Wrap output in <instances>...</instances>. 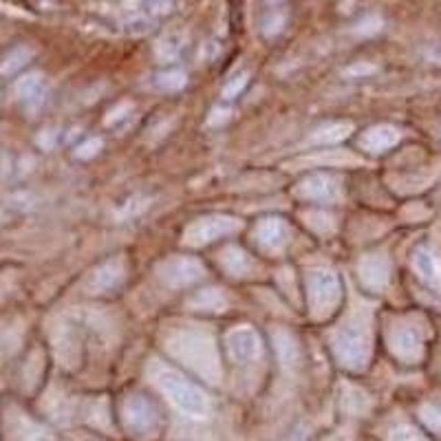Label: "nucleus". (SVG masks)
<instances>
[{"label": "nucleus", "mask_w": 441, "mask_h": 441, "mask_svg": "<svg viewBox=\"0 0 441 441\" xmlns=\"http://www.w3.org/2000/svg\"><path fill=\"white\" fill-rule=\"evenodd\" d=\"M157 382L164 389V393L170 398L181 411L192 417H203L208 413V400L203 391L195 384H190L186 378H181L175 371H161L157 375Z\"/></svg>", "instance_id": "nucleus-1"}, {"label": "nucleus", "mask_w": 441, "mask_h": 441, "mask_svg": "<svg viewBox=\"0 0 441 441\" xmlns=\"http://www.w3.org/2000/svg\"><path fill=\"white\" fill-rule=\"evenodd\" d=\"M170 349L181 357L186 360V364H192L201 371L208 366L217 369V351L208 335L199 331H181L170 340Z\"/></svg>", "instance_id": "nucleus-2"}, {"label": "nucleus", "mask_w": 441, "mask_h": 441, "mask_svg": "<svg viewBox=\"0 0 441 441\" xmlns=\"http://www.w3.org/2000/svg\"><path fill=\"white\" fill-rule=\"evenodd\" d=\"M333 351L342 364L360 369L369 357V337L366 331L357 324H344L333 333Z\"/></svg>", "instance_id": "nucleus-3"}, {"label": "nucleus", "mask_w": 441, "mask_h": 441, "mask_svg": "<svg viewBox=\"0 0 441 441\" xmlns=\"http://www.w3.org/2000/svg\"><path fill=\"white\" fill-rule=\"evenodd\" d=\"M241 228V223L234 217H221V214H214V217H203L195 221L186 230V243L190 245H208L212 241L221 239V236H228Z\"/></svg>", "instance_id": "nucleus-4"}, {"label": "nucleus", "mask_w": 441, "mask_h": 441, "mask_svg": "<svg viewBox=\"0 0 441 441\" xmlns=\"http://www.w3.org/2000/svg\"><path fill=\"white\" fill-rule=\"evenodd\" d=\"M340 278L331 269H313L309 271V298L315 309L331 311L340 300Z\"/></svg>", "instance_id": "nucleus-5"}, {"label": "nucleus", "mask_w": 441, "mask_h": 441, "mask_svg": "<svg viewBox=\"0 0 441 441\" xmlns=\"http://www.w3.org/2000/svg\"><path fill=\"white\" fill-rule=\"evenodd\" d=\"M203 274H206L203 265L197 258H188V256L170 258V261H166L159 267V278L168 287H188L192 282L201 280Z\"/></svg>", "instance_id": "nucleus-6"}, {"label": "nucleus", "mask_w": 441, "mask_h": 441, "mask_svg": "<svg viewBox=\"0 0 441 441\" xmlns=\"http://www.w3.org/2000/svg\"><path fill=\"white\" fill-rule=\"evenodd\" d=\"M360 278L362 285L369 289H384L391 278V263L382 254H369L360 261Z\"/></svg>", "instance_id": "nucleus-7"}, {"label": "nucleus", "mask_w": 441, "mask_h": 441, "mask_svg": "<svg viewBox=\"0 0 441 441\" xmlns=\"http://www.w3.org/2000/svg\"><path fill=\"white\" fill-rule=\"evenodd\" d=\"M228 349L234 360L250 362L261 353V340H258L256 331L250 329V326H239L228 335Z\"/></svg>", "instance_id": "nucleus-8"}, {"label": "nucleus", "mask_w": 441, "mask_h": 441, "mask_svg": "<svg viewBox=\"0 0 441 441\" xmlns=\"http://www.w3.org/2000/svg\"><path fill=\"white\" fill-rule=\"evenodd\" d=\"M298 195L311 201H333L337 197V186L335 179L329 175H311L304 181H300Z\"/></svg>", "instance_id": "nucleus-9"}, {"label": "nucleus", "mask_w": 441, "mask_h": 441, "mask_svg": "<svg viewBox=\"0 0 441 441\" xmlns=\"http://www.w3.org/2000/svg\"><path fill=\"white\" fill-rule=\"evenodd\" d=\"M391 349L393 353L404 362H415L422 355V342L417 333L409 326H400L391 333Z\"/></svg>", "instance_id": "nucleus-10"}, {"label": "nucleus", "mask_w": 441, "mask_h": 441, "mask_svg": "<svg viewBox=\"0 0 441 441\" xmlns=\"http://www.w3.org/2000/svg\"><path fill=\"white\" fill-rule=\"evenodd\" d=\"M124 280V261L121 258H110L104 265H99L95 269V274L90 276V289L95 293L99 291H110L112 287H117Z\"/></svg>", "instance_id": "nucleus-11"}, {"label": "nucleus", "mask_w": 441, "mask_h": 441, "mask_svg": "<svg viewBox=\"0 0 441 441\" xmlns=\"http://www.w3.org/2000/svg\"><path fill=\"white\" fill-rule=\"evenodd\" d=\"M400 141V130L389 126V124H382V126H373L364 135H362V148H366L371 153H384L393 148L395 144Z\"/></svg>", "instance_id": "nucleus-12"}, {"label": "nucleus", "mask_w": 441, "mask_h": 441, "mask_svg": "<svg viewBox=\"0 0 441 441\" xmlns=\"http://www.w3.org/2000/svg\"><path fill=\"white\" fill-rule=\"evenodd\" d=\"M256 236L258 241H261L265 247H271V250H280L282 245L287 243V236H289V230L282 219H263L261 223H258L256 228Z\"/></svg>", "instance_id": "nucleus-13"}, {"label": "nucleus", "mask_w": 441, "mask_h": 441, "mask_svg": "<svg viewBox=\"0 0 441 441\" xmlns=\"http://www.w3.org/2000/svg\"><path fill=\"white\" fill-rule=\"evenodd\" d=\"M413 267L420 274V278H424L426 282H437L441 276V265L439 258L428 250V247H420L413 256Z\"/></svg>", "instance_id": "nucleus-14"}, {"label": "nucleus", "mask_w": 441, "mask_h": 441, "mask_svg": "<svg viewBox=\"0 0 441 441\" xmlns=\"http://www.w3.org/2000/svg\"><path fill=\"white\" fill-rule=\"evenodd\" d=\"M126 420L133 428H137V431H144V428H148L155 420V411L153 406L146 402L144 398H130L126 402Z\"/></svg>", "instance_id": "nucleus-15"}, {"label": "nucleus", "mask_w": 441, "mask_h": 441, "mask_svg": "<svg viewBox=\"0 0 441 441\" xmlns=\"http://www.w3.org/2000/svg\"><path fill=\"white\" fill-rule=\"evenodd\" d=\"M16 95L20 99H25L29 106L36 108L42 101V95H44L42 75L40 73H29L25 77H20V80L16 82Z\"/></svg>", "instance_id": "nucleus-16"}, {"label": "nucleus", "mask_w": 441, "mask_h": 441, "mask_svg": "<svg viewBox=\"0 0 441 441\" xmlns=\"http://www.w3.org/2000/svg\"><path fill=\"white\" fill-rule=\"evenodd\" d=\"M221 263L234 276H243L245 271L250 269V258H247V254L241 250V247H228V250L223 252Z\"/></svg>", "instance_id": "nucleus-17"}, {"label": "nucleus", "mask_w": 441, "mask_h": 441, "mask_svg": "<svg viewBox=\"0 0 441 441\" xmlns=\"http://www.w3.org/2000/svg\"><path fill=\"white\" fill-rule=\"evenodd\" d=\"M192 307H197V309H208V311H219L225 307V298H223V293L219 289H201L195 298L190 300Z\"/></svg>", "instance_id": "nucleus-18"}, {"label": "nucleus", "mask_w": 441, "mask_h": 441, "mask_svg": "<svg viewBox=\"0 0 441 441\" xmlns=\"http://www.w3.org/2000/svg\"><path fill=\"white\" fill-rule=\"evenodd\" d=\"M31 55L33 51L29 47H16V49H11L7 55H5V60L3 64H0V73L3 75H11V73H16L18 69H22L29 60H31Z\"/></svg>", "instance_id": "nucleus-19"}, {"label": "nucleus", "mask_w": 441, "mask_h": 441, "mask_svg": "<svg viewBox=\"0 0 441 441\" xmlns=\"http://www.w3.org/2000/svg\"><path fill=\"white\" fill-rule=\"evenodd\" d=\"M353 130L351 124H331V126H326L322 130H318L313 135V144H337V141H342L349 137V133Z\"/></svg>", "instance_id": "nucleus-20"}, {"label": "nucleus", "mask_w": 441, "mask_h": 441, "mask_svg": "<svg viewBox=\"0 0 441 441\" xmlns=\"http://www.w3.org/2000/svg\"><path fill=\"white\" fill-rule=\"evenodd\" d=\"M285 22H287V14H285V11L271 9V11H267V14L263 16V20H261V31L265 33L267 38H274V36H278V33L282 31Z\"/></svg>", "instance_id": "nucleus-21"}, {"label": "nucleus", "mask_w": 441, "mask_h": 441, "mask_svg": "<svg viewBox=\"0 0 441 441\" xmlns=\"http://www.w3.org/2000/svg\"><path fill=\"white\" fill-rule=\"evenodd\" d=\"M153 84L161 90H179L186 86V75L184 71H164L153 77Z\"/></svg>", "instance_id": "nucleus-22"}, {"label": "nucleus", "mask_w": 441, "mask_h": 441, "mask_svg": "<svg viewBox=\"0 0 441 441\" xmlns=\"http://www.w3.org/2000/svg\"><path fill=\"white\" fill-rule=\"evenodd\" d=\"M276 340V346H278V353H280V360L285 362V364H293L296 362V340L285 333V331H278L274 335Z\"/></svg>", "instance_id": "nucleus-23"}, {"label": "nucleus", "mask_w": 441, "mask_h": 441, "mask_svg": "<svg viewBox=\"0 0 441 441\" xmlns=\"http://www.w3.org/2000/svg\"><path fill=\"white\" fill-rule=\"evenodd\" d=\"M179 51H181V38H177V36H166L157 42V55H159L161 60L177 58Z\"/></svg>", "instance_id": "nucleus-24"}, {"label": "nucleus", "mask_w": 441, "mask_h": 441, "mask_svg": "<svg viewBox=\"0 0 441 441\" xmlns=\"http://www.w3.org/2000/svg\"><path fill=\"white\" fill-rule=\"evenodd\" d=\"M175 9V0H141V11L146 16H166Z\"/></svg>", "instance_id": "nucleus-25"}, {"label": "nucleus", "mask_w": 441, "mask_h": 441, "mask_svg": "<svg viewBox=\"0 0 441 441\" xmlns=\"http://www.w3.org/2000/svg\"><path fill=\"white\" fill-rule=\"evenodd\" d=\"M420 415H422V422L431 428V431L441 433V409H437L433 404H424Z\"/></svg>", "instance_id": "nucleus-26"}, {"label": "nucleus", "mask_w": 441, "mask_h": 441, "mask_svg": "<svg viewBox=\"0 0 441 441\" xmlns=\"http://www.w3.org/2000/svg\"><path fill=\"white\" fill-rule=\"evenodd\" d=\"M247 80H250V75H247V73H241V75L232 77V80L225 84V88H223V97L225 99H234L247 86Z\"/></svg>", "instance_id": "nucleus-27"}, {"label": "nucleus", "mask_w": 441, "mask_h": 441, "mask_svg": "<svg viewBox=\"0 0 441 441\" xmlns=\"http://www.w3.org/2000/svg\"><path fill=\"white\" fill-rule=\"evenodd\" d=\"M380 29H382V20L378 16H371L366 20L357 22L355 33H357V36H373V33H378Z\"/></svg>", "instance_id": "nucleus-28"}, {"label": "nucleus", "mask_w": 441, "mask_h": 441, "mask_svg": "<svg viewBox=\"0 0 441 441\" xmlns=\"http://www.w3.org/2000/svg\"><path fill=\"white\" fill-rule=\"evenodd\" d=\"M99 148H101V139H86L80 148H77V157H80V159H90V157H95L97 153H99Z\"/></svg>", "instance_id": "nucleus-29"}, {"label": "nucleus", "mask_w": 441, "mask_h": 441, "mask_svg": "<svg viewBox=\"0 0 441 441\" xmlns=\"http://www.w3.org/2000/svg\"><path fill=\"white\" fill-rule=\"evenodd\" d=\"M391 441H426L420 433L413 431V428H398V431L393 433Z\"/></svg>", "instance_id": "nucleus-30"}, {"label": "nucleus", "mask_w": 441, "mask_h": 441, "mask_svg": "<svg viewBox=\"0 0 441 441\" xmlns=\"http://www.w3.org/2000/svg\"><path fill=\"white\" fill-rule=\"evenodd\" d=\"M366 73H375V66L355 64V66H351V69H346V75H366Z\"/></svg>", "instance_id": "nucleus-31"}, {"label": "nucleus", "mask_w": 441, "mask_h": 441, "mask_svg": "<svg viewBox=\"0 0 441 441\" xmlns=\"http://www.w3.org/2000/svg\"><path fill=\"white\" fill-rule=\"evenodd\" d=\"M53 139H55V133L53 130H44V135L40 137V146H47V148H51Z\"/></svg>", "instance_id": "nucleus-32"}]
</instances>
